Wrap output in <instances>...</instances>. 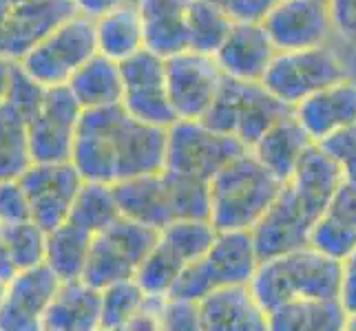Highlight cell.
<instances>
[{
	"label": "cell",
	"mask_w": 356,
	"mask_h": 331,
	"mask_svg": "<svg viewBox=\"0 0 356 331\" xmlns=\"http://www.w3.org/2000/svg\"><path fill=\"white\" fill-rule=\"evenodd\" d=\"M157 237L170 245L184 263L191 265L208 252L217 237V230L211 226V221H173L164 230H159Z\"/></svg>",
	"instance_id": "37"
},
{
	"label": "cell",
	"mask_w": 356,
	"mask_h": 331,
	"mask_svg": "<svg viewBox=\"0 0 356 331\" xmlns=\"http://www.w3.org/2000/svg\"><path fill=\"white\" fill-rule=\"evenodd\" d=\"M80 106L67 87L47 89L38 110L27 119L31 164H65L71 159Z\"/></svg>",
	"instance_id": "12"
},
{
	"label": "cell",
	"mask_w": 356,
	"mask_h": 331,
	"mask_svg": "<svg viewBox=\"0 0 356 331\" xmlns=\"http://www.w3.org/2000/svg\"><path fill=\"white\" fill-rule=\"evenodd\" d=\"M314 221L303 212L299 201L288 186L279 192L275 203L248 232L254 245L257 259L268 261L303 248H310V232Z\"/></svg>",
	"instance_id": "16"
},
{
	"label": "cell",
	"mask_w": 356,
	"mask_h": 331,
	"mask_svg": "<svg viewBox=\"0 0 356 331\" xmlns=\"http://www.w3.org/2000/svg\"><path fill=\"white\" fill-rule=\"evenodd\" d=\"M275 53L277 51L261 22H235L213 58L224 78L237 82H261Z\"/></svg>",
	"instance_id": "17"
},
{
	"label": "cell",
	"mask_w": 356,
	"mask_h": 331,
	"mask_svg": "<svg viewBox=\"0 0 356 331\" xmlns=\"http://www.w3.org/2000/svg\"><path fill=\"white\" fill-rule=\"evenodd\" d=\"M173 221H208V181L162 170Z\"/></svg>",
	"instance_id": "35"
},
{
	"label": "cell",
	"mask_w": 356,
	"mask_h": 331,
	"mask_svg": "<svg viewBox=\"0 0 356 331\" xmlns=\"http://www.w3.org/2000/svg\"><path fill=\"white\" fill-rule=\"evenodd\" d=\"M159 331H202L197 303L164 298L159 309Z\"/></svg>",
	"instance_id": "41"
},
{
	"label": "cell",
	"mask_w": 356,
	"mask_h": 331,
	"mask_svg": "<svg viewBox=\"0 0 356 331\" xmlns=\"http://www.w3.org/2000/svg\"><path fill=\"white\" fill-rule=\"evenodd\" d=\"M275 51H303L325 46L334 38L327 5L316 0H277L261 20Z\"/></svg>",
	"instance_id": "15"
},
{
	"label": "cell",
	"mask_w": 356,
	"mask_h": 331,
	"mask_svg": "<svg viewBox=\"0 0 356 331\" xmlns=\"http://www.w3.org/2000/svg\"><path fill=\"white\" fill-rule=\"evenodd\" d=\"M286 186L292 190L303 212L316 221L332 203L337 190L343 186V177L332 159L316 144H310Z\"/></svg>",
	"instance_id": "20"
},
{
	"label": "cell",
	"mask_w": 356,
	"mask_h": 331,
	"mask_svg": "<svg viewBox=\"0 0 356 331\" xmlns=\"http://www.w3.org/2000/svg\"><path fill=\"white\" fill-rule=\"evenodd\" d=\"M69 3H71L73 11H76V16L97 20L120 7L133 3V0H69Z\"/></svg>",
	"instance_id": "47"
},
{
	"label": "cell",
	"mask_w": 356,
	"mask_h": 331,
	"mask_svg": "<svg viewBox=\"0 0 356 331\" xmlns=\"http://www.w3.org/2000/svg\"><path fill=\"white\" fill-rule=\"evenodd\" d=\"M113 194L122 219H129L153 232H159L173 223V212H170L162 173L115 183Z\"/></svg>",
	"instance_id": "22"
},
{
	"label": "cell",
	"mask_w": 356,
	"mask_h": 331,
	"mask_svg": "<svg viewBox=\"0 0 356 331\" xmlns=\"http://www.w3.org/2000/svg\"><path fill=\"white\" fill-rule=\"evenodd\" d=\"M89 245L91 235L65 221L63 226L47 232L44 265L58 276V280H78L84 274Z\"/></svg>",
	"instance_id": "29"
},
{
	"label": "cell",
	"mask_w": 356,
	"mask_h": 331,
	"mask_svg": "<svg viewBox=\"0 0 356 331\" xmlns=\"http://www.w3.org/2000/svg\"><path fill=\"white\" fill-rule=\"evenodd\" d=\"M288 115H292V108L281 104L259 82L224 78L222 89L200 121L215 133L235 137L245 151H250L268 128Z\"/></svg>",
	"instance_id": "4"
},
{
	"label": "cell",
	"mask_w": 356,
	"mask_h": 331,
	"mask_svg": "<svg viewBox=\"0 0 356 331\" xmlns=\"http://www.w3.org/2000/svg\"><path fill=\"white\" fill-rule=\"evenodd\" d=\"M226 11L232 22H261L277 0H206Z\"/></svg>",
	"instance_id": "43"
},
{
	"label": "cell",
	"mask_w": 356,
	"mask_h": 331,
	"mask_svg": "<svg viewBox=\"0 0 356 331\" xmlns=\"http://www.w3.org/2000/svg\"><path fill=\"white\" fill-rule=\"evenodd\" d=\"M284 186L250 151H243L208 181V221L217 232H250Z\"/></svg>",
	"instance_id": "2"
},
{
	"label": "cell",
	"mask_w": 356,
	"mask_h": 331,
	"mask_svg": "<svg viewBox=\"0 0 356 331\" xmlns=\"http://www.w3.org/2000/svg\"><path fill=\"white\" fill-rule=\"evenodd\" d=\"M60 283L63 280H58V276L44 263L29 269H20L7 280L3 300L22 314L44 318V312L49 303L54 300Z\"/></svg>",
	"instance_id": "30"
},
{
	"label": "cell",
	"mask_w": 356,
	"mask_h": 331,
	"mask_svg": "<svg viewBox=\"0 0 356 331\" xmlns=\"http://www.w3.org/2000/svg\"><path fill=\"white\" fill-rule=\"evenodd\" d=\"M310 248L327 259L343 261L356 248V188L343 183L327 210L314 221Z\"/></svg>",
	"instance_id": "23"
},
{
	"label": "cell",
	"mask_w": 356,
	"mask_h": 331,
	"mask_svg": "<svg viewBox=\"0 0 356 331\" xmlns=\"http://www.w3.org/2000/svg\"><path fill=\"white\" fill-rule=\"evenodd\" d=\"M184 267H186V263H184L181 256L157 237L149 254L144 256V261L133 280L140 285V289L146 296L166 298L170 289L175 287Z\"/></svg>",
	"instance_id": "34"
},
{
	"label": "cell",
	"mask_w": 356,
	"mask_h": 331,
	"mask_svg": "<svg viewBox=\"0 0 356 331\" xmlns=\"http://www.w3.org/2000/svg\"><path fill=\"white\" fill-rule=\"evenodd\" d=\"M341 263L312 248L261 261L250 278V291L266 312L294 300L339 298Z\"/></svg>",
	"instance_id": "3"
},
{
	"label": "cell",
	"mask_w": 356,
	"mask_h": 331,
	"mask_svg": "<svg viewBox=\"0 0 356 331\" xmlns=\"http://www.w3.org/2000/svg\"><path fill=\"white\" fill-rule=\"evenodd\" d=\"M259 259L248 232H217L202 259L184 267L166 298L200 303L215 289L248 285Z\"/></svg>",
	"instance_id": "5"
},
{
	"label": "cell",
	"mask_w": 356,
	"mask_h": 331,
	"mask_svg": "<svg viewBox=\"0 0 356 331\" xmlns=\"http://www.w3.org/2000/svg\"><path fill=\"white\" fill-rule=\"evenodd\" d=\"M146 294L140 289L135 280H122V283L108 285L100 289V312H102V327L115 329L129 316H133L146 303Z\"/></svg>",
	"instance_id": "38"
},
{
	"label": "cell",
	"mask_w": 356,
	"mask_h": 331,
	"mask_svg": "<svg viewBox=\"0 0 356 331\" xmlns=\"http://www.w3.org/2000/svg\"><path fill=\"white\" fill-rule=\"evenodd\" d=\"M44 331H95L102 327L100 289L78 280H63L44 312Z\"/></svg>",
	"instance_id": "24"
},
{
	"label": "cell",
	"mask_w": 356,
	"mask_h": 331,
	"mask_svg": "<svg viewBox=\"0 0 356 331\" xmlns=\"http://www.w3.org/2000/svg\"><path fill=\"white\" fill-rule=\"evenodd\" d=\"M164 155L166 128L142 124L118 104L82 110L69 162L82 181L115 186L162 173Z\"/></svg>",
	"instance_id": "1"
},
{
	"label": "cell",
	"mask_w": 356,
	"mask_h": 331,
	"mask_svg": "<svg viewBox=\"0 0 356 331\" xmlns=\"http://www.w3.org/2000/svg\"><path fill=\"white\" fill-rule=\"evenodd\" d=\"M97 53L93 20L71 16L63 24L47 33L16 62L42 89L67 87L69 78L89 58Z\"/></svg>",
	"instance_id": "7"
},
{
	"label": "cell",
	"mask_w": 356,
	"mask_h": 331,
	"mask_svg": "<svg viewBox=\"0 0 356 331\" xmlns=\"http://www.w3.org/2000/svg\"><path fill=\"white\" fill-rule=\"evenodd\" d=\"M202 331H268V312L248 285L222 287L197 303Z\"/></svg>",
	"instance_id": "19"
},
{
	"label": "cell",
	"mask_w": 356,
	"mask_h": 331,
	"mask_svg": "<svg viewBox=\"0 0 356 331\" xmlns=\"http://www.w3.org/2000/svg\"><path fill=\"white\" fill-rule=\"evenodd\" d=\"M20 221H29L27 199L18 181H3L0 183V226L20 223Z\"/></svg>",
	"instance_id": "42"
},
{
	"label": "cell",
	"mask_w": 356,
	"mask_h": 331,
	"mask_svg": "<svg viewBox=\"0 0 356 331\" xmlns=\"http://www.w3.org/2000/svg\"><path fill=\"white\" fill-rule=\"evenodd\" d=\"M14 276V269H11L9 261H7V254H5V245H3V237H0V278L9 280Z\"/></svg>",
	"instance_id": "49"
},
{
	"label": "cell",
	"mask_w": 356,
	"mask_h": 331,
	"mask_svg": "<svg viewBox=\"0 0 356 331\" xmlns=\"http://www.w3.org/2000/svg\"><path fill=\"white\" fill-rule=\"evenodd\" d=\"M11 69H14V62L0 58V102H5V95L9 89V80H11Z\"/></svg>",
	"instance_id": "48"
},
{
	"label": "cell",
	"mask_w": 356,
	"mask_h": 331,
	"mask_svg": "<svg viewBox=\"0 0 356 331\" xmlns=\"http://www.w3.org/2000/svg\"><path fill=\"white\" fill-rule=\"evenodd\" d=\"M115 219H120V212H118L113 186L84 181L76 194V199H73L71 212L67 219L69 223L93 237L106 226H111Z\"/></svg>",
	"instance_id": "33"
},
{
	"label": "cell",
	"mask_w": 356,
	"mask_h": 331,
	"mask_svg": "<svg viewBox=\"0 0 356 331\" xmlns=\"http://www.w3.org/2000/svg\"><path fill=\"white\" fill-rule=\"evenodd\" d=\"M76 16L69 0H0V58L20 62L58 24Z\"/></svg>",
	"instance_id": "13"
},
{
	"label": "cell",
	"mask_w": 356,
	"mask_h": 331,
	"mask_svg": "<svg viewBox=\"0 0 356 331\" xmlns=\"http://www.w3.org/2000/svg\"><path fill=\"white\" fill-rule=\"evenodd\" d=\"M346 321L339 298L294 300L268 312V331H343Z\"/></svg>",
	"instance_id": "28"
},
{
	"label": "cell",
	"mask_w": 356,
	"mask_h": 331,
	"mask_svg": "<svg viewBox=\"0 0 356 331\" xmlns=\"http://www.w3.org/2000/svg\"><path fill=\"white\" fill-rule=\"evenodd\" d=\"M122 73V100L124 108L133 119L142 124L168 128L175 121V113L168 102L166 91V71L164 60L144 51L135 53L120 65Z\"/></svg>",
	"instance_id": "10"
},
{
	"label": "cell",
	"mask_w": 356,
	"mask_h": 331,
	"mask_svg": "<svg viewBox=\"0 0 356 331\" xmlns=\"http://www.w3.org/2000/svg\"><path fill=\"white\" fill-rule=\"evenodd\" d=\"M44 91L40 84H35L27 73H24L16 62H14V69H11V80H9V89H7V95H5V102L16 108L18 113L29 119L35 110H38L42 97H44Z\"/></svg>",
	"instance_id": "40"
},
{
	"label": "cell",
	"mask_w": 356,
	"mask_h": 331,
	"mask_svg": "<svg viewBox=\"0 0 356 331\" xmlns=\"http://www.w3.org/2000/svg\"><path fill=\"white\" fill-rule=\"evenodd\" d=\"M343 331H356V314H348V321H346Z\"/></svg>",
	"instance_id": "50"
},
{
	"label": "cell",
	"mask_w": 356,
	"mask_h": 331,
	"mask_svg": "<svg viewBox=\"0 0 356 331\" xmlns=\"http://www.w3.org/2000/svg\"><path fill=\"white\" fill-rule=\"evenodd\" d=\"M5 285H7V280L0 278V303H3V298H5Z\"/></svg>",
	"instance_id": "51"
},
{
	"label": "cell",
	"mask_w": 356,
	"mask_h": 331,
	"mask_svg": "<svg viewBox=\"0 0 356 331\" xmlns=\"http://www.w3.org/2000/svg\"><path fill=\"white\" fill-rule=\"evenodd\" d=\"M29 166L27 119L7 102H0V183L16 181Z\"/></svg>",
	"instance_id": "32"
},
{
	"label": "cell",
	"mask_w": 356,
	"mask_h": 331,
	"mask_svg": "<svg viewBox=\"0 0 356 331\" xmlns=\"http://www.w3.org/2000/svg\"><path fill=\"white\" fill-rule=\"evenodd\" d=\"M327 11L337 38L356 46V0H330Z\"/></svg>",
	"instance_id": "44"
},
{
	"label": "cell",
	"mask_w": 356,
	"mask_h": 331,
	"mask_svg": "<svg viewBox=\"0 0 356 331\" xmlns=\"http://www.w3.org/2000/svg\"><path fill=\"white\" fill-rule=\"evenodd\" d=\"M310 144L314 142L308 137V133L301 128L294 115H288L284 119H279L273 128H268L264 133V137L250 148V153L279 181L288 183L301 155Z\"/></svg>",
	"instance_id": "25"
},
{
	"label": "cell",
	"mask_w": 356,
	"mask_h": 331,
	"mask_svg": "<svg viewBox=\"0 0 356 331\" xmlns=\"http://www.w3.org/2000/svg\"><path fill=\"white\" fill-rule=\"evenodd\" d=\"M232 22L224 9L206 0H188L186 5V40L188 51L200 56H215L232 29Z\"/></svg>",
	"instance_id": "31"
},
{
	"label": "cell",
	"mask_w": 356,
	"mask_h": 331,
	"mask_svg": "<svg viewBox=\"0 0 356 331\" xmlns=\"http://www.w3.org/2000/svg\"><path fill=\"white\" fill-rule=\"evenodd\" d=\"M245 148L228 135L215 133L200 119H175L166 128L164 170L211 181Z\"/></svg>",
	"instance_id": "9"
},
{
	"label": "cell",
	"mask_w": 356,
	"mask_h": 331,
	"mask_svg": "<svg viewBox=\"0 0 356 331\" xmlns=\"http://www.w3.org/2000/svg\"><path fill=\"white\" fill-rule=\"evenodd\" d=\"M294 119L308 133V137L318 144L341 128L356 124V82L341 80L337 84L316 91L292 108Z\"/></svg>",
	"instance_id": "18"
},
{
	"label": "cell",
	"mask_w": 356,
	"mask_h": 331,
	"mask_svg": "<svg viewBox=\"0 0 356 331\" xmlns=\"http://www.w3.org/2000/svg\"><path fill=\"white\" fill-rule=\"evenodd\" d=\"M93 29L97 53L113 60L118 65L133 58L135 53L144 51L142 24L133 3L93 20Z\"/></svg>",
	"instance_id": "27"
},
{
	"label": "cell",
	"mask_w": 356,
	"mask_h": 331,
	"mask_svg": "<svg viewBox=\"0 0 356 331\" xmlns=\"http://www.w3.org/2000/svg\"><path fill=\"white\" fill-rule=\"evenodd\" d=\"M166 91L175 119H202L224 84L215 58L181 51L164 60Z\"/></svg>",
	"instance_id": "14"
},
{
	"label": "cell",
	"mask_w": 356,
	"mask_h": 331,
	"mask_svg": "<svg viewBox=\"0 0 356 331\" xmlns=\"http://www.w3.org/2000/svg\"><path fill=\"white\" fill-rule=\"evenodd\" d=\"M316 3H321V5H327V3H330V0H316Z\"/></svg>",
	"instance_id": "52"
},
{
	"label": "cell",
	"mask_w": 356,
	"mask_h": 331,
	"mask_svg": "<svg viewBox=\"0 0 356 331\" xmlns=\"http://www.w3.org/2000/svg\"><path fill=\"white\" fill-rule=\"evenodd\" d=\"M316 146L337 164L343 183L356 188V124L327 135Z\"/></svg>",
	"instance_id": "39"
},
{
	"label": "cell",
	"mask_w": 356,
	"mask_h": 331,
	"mask_svg": "<svg viewBox=\"0 0 356 331\" xmlns=\"http://www.w3.org/2000/svg\"><path fill=\"white\" fill-rule=\"evenodd\" d=\"M155 239L157 232L129 219H115L111 226L91 237L82 280L95 289L133 280Z\"/></svg>",
	"instance_id": "8"
},
{
	"label": "cell",
	"mask_w": 356,
	"mask_h": 331,
	"mask_svg": "<svg viewBox=\"0 0 356 331\" xmlns=\"http://www.w3.org/2000/svg\"><path fill=\"white\" fill-rule=\"evenodd\" d=\"M67 91L76 100L80 110L118 106L122 100V73L120 65L100 53L89 58L67 82Z\"/></svg>",
	"instance_id": "26"
},
{
	"label": "cell",
	"mask_w": 356,
	"mask_h": 331,
	"mask_svg": "<svg viewBox=\"0 0 356 331\" xmlns=\"http://www.w3.org/2000/svg\"><path fill=\"white\" fill-rule=\"evenodd\" d=\"M339 303L346 314H356V248L348 259L341 261Z\"/></svg>",
	"instance_id": "46"
},
{
	"label": "cell",
	"mask_w": 356,
	"mask_h": 331,
	"mask_svg": "<svg viewBox=\"0 0 356 331\" xmlns=\"http://www.w3.org/2000/svg\"><path fill=\"white\" fill-rule=\"evenodd\" d=\"M16 181L27 199L29 221L44 232H51L69 219L73 199L84 183L71 162L31 164Z\"/></svg>",
	"instance_id": "11"
},
{
	"label": "cell",
	"mask_w": 356,
	"mask_h": 331,
	"mask_svg": "<svg viewBox=\"0 0 356 331\" xmlns=\"http://www.w3.org/2000/svg\"><path fill=\"white\" fill-rule=\"evenodd\" d=\"M0 237H3L7 261L14 269H29L44 263V237L47 232L40 230L33 221H20V223L0 226Z\"/></svg>",
	"instance_id": "36"
},
{
	"label": "cell",
	"mask_w": 356,
	"mask_h": 331,
	"mask_svg": "<svg viewBox=\"0 0 356 331\" xmlns=\"http://www.w3.org/2000/svg\"><path fill=\"white\" fill-rule=\"evenodd\" d=\"M133 5L140 16L146 51L162 60H168L181 51H188V0H133Z\"/></svg>",
	"instance_id": "21"
},
{
	"label": "cell",
	"mask_w": 356,
	"mask_h": 331,
	"mask_svg": "<svg viewBox=\"0 0 356 331\" xmlns=\"http://www.w3.org/2000/svg\"><path fill=\"white\" fill-rule=\"evenodd\" d=\"M341 80H348L343 58L332 44H325L275 53L259 84L281 104L294 108L305 97Z\"/></svg>",
	"instance_id": "6"
},
{
	"label": "cell",
	"mask_w": 356,
	"mask_h": 331,
	"mask_svg": "<svg viewBox=\"0 0 356 331\" xmlns=\"http://www.w3.org/2000/svg\"><path fill=\"white\" fill-rule=\"evenodd\" d=\"M95 331H108V329H104V327H100V329H95Z\"/></svg>",
	"instance_id": "53"
},
{
	"label": "cell",
	"mask_w": 356,
	"mask_h": 331,
	"mask_svg": "<svg viewBox=\"0 0 356 331\" xmlns=\"http://www.w3.org/2000/svg\"><path fill=\"white\" fill-rule=\"evenodd\" d=\"M164 298L149 296L142 307L129 316L124 323L118 325L111 331H159V309H162Z\"/></svg>",
	"instance_id": "45"
}]
</instances>
